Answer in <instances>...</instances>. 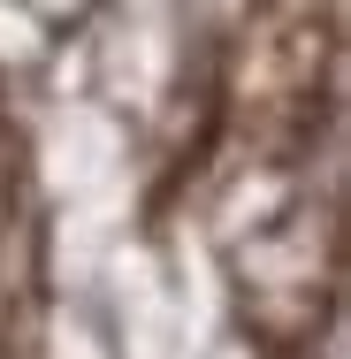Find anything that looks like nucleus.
Wrapping results in <instances>:
<instances>
[{
    "label": "nucleus",
    "instance_id": "nucleus-3",
    "mask_svg": "<svg viewBox=\"0 0 351 359\" xmlns=\"http://www.w3.org/2000/svg\"><path fill=\"white\" fill-rule=\"evenodd\" d=\"M39 352V191L31 145L0 84V359Z\"/></svg>",
    "mask_w": 351,
    "mask_h": 359
},
{
    "label": "nucleus",
    "instance_id": "nucleus-2",
    "mask_svg": "<svg viewBox=\"0 0 351 359\" xmlns=\"http://www.w3.org/2000/svg\"><path fill=\"white\" fill-rule=\"evenodd\" d=\"M245 237H252V245L229 252V260H237L245 321H252L268 344L298 352L305 337H321L329 298H336V207L313 199V191H298V199H282L268 222H252Z\"/></svg>",
    "mask_w": 351,
    "mask_h": 359
},
{
    "label": "nucleus",
    "instance_id": "nucleus-1",
    "mask_svg": "<svg viewBox=\"0 0 351 359\" xmlns=\"http://www.w3.org/2000/svg\"><path fill=\"white\" fill-rule=\"evenodd\" d=\"M344 0H245L221 62V138L245 176H305L336 123Z\"/></svg>",
    "mask_w": 351,
    "mask_h": 359
}]
</instances>
